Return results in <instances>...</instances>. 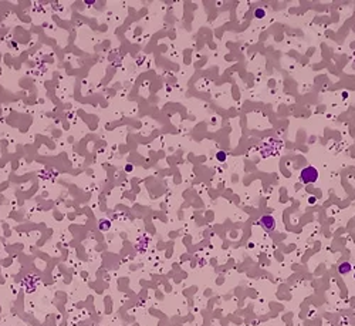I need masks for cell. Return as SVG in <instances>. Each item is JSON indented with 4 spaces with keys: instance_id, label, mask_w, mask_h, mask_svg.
<instances>
[{
    "instance_id": "4",
    "label": "cell",
    "mask_w": 355,
    "mask_h": 326,
    "mask_svg": "<svg viewBox=\"0 0 355 326\" xmlns=\"http://www.w3.org/2000/svg\"><path fill=\"white\" fill-rule=\"evenodd\" d=\"M338 271L341 272V274H347V272H349V271H351V265H349L348 262H344V264H342V265H339Z\"/></svg>"
},
{
    "instance_id": "6",
    "label": "cell",
    "mask_w": 355,
    "mask_h": 326,
    "mask_svg": "<svg viewBox=\"0 0 355 326\" xmlns=\"http://www.w3.org/2000/svg\"><path fill=\"white\" fill-rule=\"evenodd\" d=\"M266 13H264V10L263 9H257L256 10V17H259V19H261V17H264Z\"/></svg>"
},
{
    "instance_id": "7",
    "label": "cell",
    "mask_w": 355,
    "mask_h": 326,
    "mask_svg": "<svg viewBox=\"0 0 355 326\" xmlns=\"http://www.w3.org/2000/svg\"><path fill=\"white\" fill-rule=\"evenodd\" d=\"M310 202H311V204H314V202H315V198L311 197V198H310Z\"/></svg>"
},
{
    "instance_id": "5",
    "label": "cell",
    "mask_w": 355,
    "mask_h": 326,
    "mask_svg": "<svg viewBox=\"0 0 355 326\" xmlns=\"http://www.w3.org/2000/svg\"><path fill=\"white\" fill-rule=\"evenodd\" d=\"M216 158H218V161L224 162V161H226V158H227V155H226V152H224V151H219L218 154H216Z\"/></svg>"
},
{
    "instance_id": "2",
    "label": "cell",
    "mask_w": 355,
    "mask_h": 326,
    "mask_svg": "<svg viewBox=\"0 0 355 326\" xmlns=\"http://www.w3.org/2000/svg\"><path fill=\"white\" fill-rule=\"evenodd\" d=\"M300 178L304 184H313L318 180V171L314 167H305L300 174Z\"/></svg>"
},
{
    "instance_id": "3",
    "label": "cell",
    "mask_w": 355,
    "mask_h": 326,
    "mask_svg": "<svg viewBox=\"0 0 355 326\" xmlns=\"http://www.w3.org/2000/svg\"><path fill=\"white\" fill-rule=\"evenodd\" d=\"M260 225L266 229V231H273L276 228V221H274V216L273 215H263L260 218Z\"/></svg>"
},
{
    "instance_id": "1",
    "label": "cell",
    "mask_w": 355,
    "mask_h": 326,
    "mask_svg": "<svg viewBox=\"0 0 355 326\" xmlns=\"http://www.w3.org/2000/svg\"><path fill=\"white\" fill-rule=\"evenodd\" d=\"M281 146H283V142H281V140H278V138L266 140L264 144L260 147V155H261L263 158H266V157H270V155L278 154Z\"/></svg>"
}]
</instances>
